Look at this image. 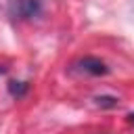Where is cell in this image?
I'll list each match as a JSON object with an SVG mask.
<instances>
[{"mask_svg":"<svg viewBox=\"0 0 134 134\" xmlns=\"http://www.w3.org/2000/svg\"><path fill=\"white\" fill-rule=\"evenodd\" d=\"M8 13L15 19L29 21L42 13V0H8Z\"/></svg>","mask_w":134,"mask_h":134,"instance_id":"1","label":"cell"},{"mask_svg":"<svg viewBox=\"0 0 134 134\" xmlns=\"http://www.w3.org/2000/svg\"><path fill=\"white\" fill-rule=\"evenodd\" d=\"M73 67L77 71H82V73H88V75H107L109 73L107 63L100 61V59H96V57H82V59L75 61Z\"/></svg>","mask_w":134,"mask_h":134,"instance_id":"2","label":"cell"},{"mask_svg":"<svg viewBox=\"0 0 134 134\" xmlns=\"http://www.w3.org/2000/svg\"><path fill=\"white\" fill-rule=\"evenodd\" d=\"M6 88H8V94H10V96L21 98V96H25V94H27L29 84H27V82H19V80H10V82L6 84Z\"/></svg>","mask_w":134,"mask_h":134,"instance_id":"3","label":"cell"},{"mask_svg":"<svg viewBox=\"0 0 134 134\" xmlns=\"http://www.w3.org/2000/svg\"><path fill=\"white\" fill-rule=\"evenodd\" d=\"M119 98L117 96H111V94H100V96H94V105L100 107V109H113L117 107Z\"/></svg>","mask_w":134,"mask_h":134,"instance_id":"4","label":"cell"},{"mask_svg":"<svg viewBox=\"0 0 134 134\" xmlns=\"http://www.w3.org/2000/svg\"><path fill=\"white\" fill-rule=\"evenodd\" d=\"M126 119H128V124H132V126H134V113H128V117H126Z\"/></svg>","mask_w":134,"mask_h":134,"instance_id":"5","label":"cell"},{"mask_svg":"<svg viewBox=\"0 0 134 134\" xmlns=\"http://www.w3.org/2000/svg\"><path fill=\"white\" fill-rule=\"evenodd\" d=\"M2 73H6V67H4V65H0V75H2Z\"/></svg>","mask_w":134,"mask_h":134,"instance_id":"6","label":"cell"}]
</instances>
